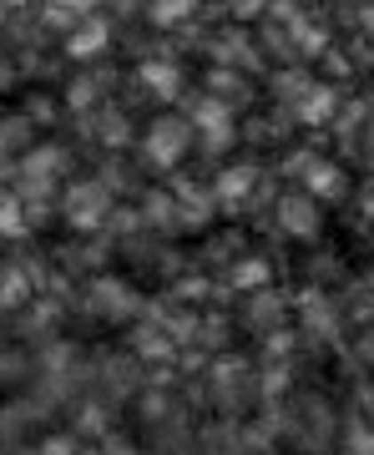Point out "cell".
<instances>
[{"label":"cell","mask_w":374,"mask_h":455,"mask_svg":"<svg viewBox=\"0 0 374 455\" xmlns=\"http://www.w3.org/2000/svg\"><path fill=\"white\" fill-rule=\"evenodd\" d=\"M61 212H66V223L76 228V233H92V228H101V223L116 212V208H112V188H107L101 178L71 182V188H66Z\"/></svg>","instance_id":"6da1fadb"},{"label":"cell","mask_w":374,"mask_h":455,"mask_svg":"<svg viewBox=\"0 0 374 455\" xmlns=\"http://www.w3.org/2000/svg\"><path fill=\"white\" fill-rule=\"evenodd\" d=\"M187 147H193V122H187V116H157V122L142 132V157L152 167H163V172L187 157Z\"/></svg>","instance_id":"7a4b0ae2"},{"label":"cell","mask_w":374,"mask_h":455,"mask_svg":"<svg viewBox=\"0 0 374 455\" xmlns=\"http://www.w3.org/2000/svg\"><path fill=\"white\" fill-rule=\"evenodd\" d=\"M92 309L107 319V324H127V319H137L142 314V293L131 289L127 278H116V274H101V278H92Z\"/></svg>","instance_id":"3957f363"},{"label":"cell","mask_w":374,"mask_h":455,"mask_svg":"<svg viewBox=\"0 0 374 455\" xmlns=\"http://www.w3.org/2000/svg\"><path fill=\"white\" fill-rule=\"evenodd\" d=\"M274 218H278V228H283V238H298V243H314L319 228H324V212H319V203H314L304 188H298V193H278Z\"/></svg>","instance_id":"277c9868"},{"label":"cell","mask_w":374,"mask_h":455,"mask_svg":"<svg viewBox=\"0 0 374 455\" xmlns=\"http://www.w3.org/2000/svg\"><path fill=\"white\" fill-rule=\"evenodd\" d=\"M289 172H298V178H304V193H309L314 203H319V197H324V203H339V197L349 193V178H344L334 163L314 157V152H293Z\"/></svg>","instance_id":"5b68a950"},{"label":"cell","mask_w":374,"mask_h":455,"mask_svg":"<svg viewBox=\"0 0 374 455\" xmlns=\"http://www.w3.org/2000/svg\"><path fill=\"white\" fill-rule=\"evenodd\" d=\"M187 116H193V127L203 132V142L212 147V152H223V147H233V137H238V122H233V107L228 101H218V97H203L187 107Z\"/></svg>","instance_id":"8992f818"},{"label":"cell","mask_w":374,"mask_h":455,"mask_svg":"<svg viewBox=\"0 0 374 455\" xmlns=\"http://www.w3.org/2000/svg\"><path fill=\"white\" fill-rule=\"evenodd\" d=\"M66 167V152L61 147H26V157H20V193L26 197H46L51 188H56V178H61Z\"/></svg>","instance_id":"52a82bcc"},{"label":"cell","mask_w":374,"mask_h":455,"mask_svg":"<svg viewBox=\"0 0 374 455\" xmlns=\"http://www.w3.org/2000/svg\"><path fill=\"white\" fill-rule=\"evenodd\" d=\"M253 188H259V172L248 163H233L218 172V182H212V203L223 212H243L248 208V197H253Z\"/></svg>","instance_id":"ba28073f"},{"label":"cell","mask_w":374,"mask_h":455,"mask_svg":"<svg viewBox=\"0 0 374 455\" xmlns=\"http://www.w3.org/2000/svg\"><path fill=\"white\" fill-rule=\"evenodd\" d=\"M293 440H298V451L319 455L334 440V415H329L324 400H304V420L293 425Z\"/></svg>","instance_id":"9c48e42d"},{"label":"cell","mask_w":374,"mask_h":455,"mask_svg":"<svg viewBox=\"0 0 374 455\" xmlns=\"http://www.w3.org/2000/svg\"><path fill=\"white\" fill-rule=\"evenodd\" d=\"M107 46H112V26H107L101 16H82L71 31H66V56H76V61L101 56Z\"/></svg>","instance_id":"30bf717a"},{"label":"cell","mask_w":374,"mask_h":455,"mask_svg":"<svg viewBox=\"0 0 374 455\" xmlns=\"http://www.w3.org/2000/svg\"><path fill=\"white\" fill-rule=\"evenodd\" d=\"M334 112H339V92L319 82H309V92L293 101V122H304V127H329Z\"/></svg>","instance_id":"8fae6325"},{"label":"cell","mask_w":374,"mask_h":455,"mask_svg":"<svg viewBox=\"0 0 374 455\" xmlns=\"http://www.w3.org/2000/svg\"><path fill=\"white\" fill-rule=\"evenodd\" d=\"M283 314H289L283 293H278V289H259V293H248L243 324H248V329H259V334H274V329L283 324Z\"/></svg>","instance_id":"7c38bea8"},{"label":"cell","mask_w":374,"mask_h":455,"mask_svg":"<svg viewBox=\"0 0 374 455\" xmlns=\"http://www.w3.org/2000/svg\"><path fill=\"white\" fill-rule=\"evenodd\" d=\"M298 314H304V329H309L314 339H334V334H339V309H334L319 289H304Z\"/></svg>","instance_id":"4fadbf2b"},{"label":"cell","mask_w":374,"mask_h":455,"mask_svg":"<svg viewBox=\"0 0 374 455\" xmlns=\"http://www.w3.org/2000/svg\"><path fill=\"white\" fill-rule=\"evenodd\" d=\"M137 82H142V92H152V97L178 101L182 97V66L178 61H142L137 66Z\"/></svg>","instance_id":"5bb4252c"},{"label":"cell","mask_w":374,"mask_h":455,"mask_svg":"<svg viewBox=\"0 0 374 455\" xmlns=\"http://www.w3.org/2000/svg\"><path fill=\"white\" fill-rule=\"evenodd\" d=\"M131 349H137V359H172L178 355V344L167 339L152 319H142V324L131 329Z\"/></svg>","instance_id":"9a60e30c"},{"label":"cell","mask_w":374,"mask_h":455,"mask_svg":"<svg viewBox=\"0 0 374 455\" xmlns=\"http://www.w3.org/2000/svg\"><path fill=\"white\" fill-rule=\"evenodd\" d=\"M268 278H274V268H268V263L263 259H238L228 268V283L238 293H259V289H268Z\"/></svg>","instance_id":"2e32d148"},{"label":"cell","mask_w":374,"mask_h":455,"mask_svg":"<svg viewBox=\"0 0 374 455\" xmlns=\"http://www.w3.org/2000/svg\"><path fill=\"white\" fill-rule=\"evenodd\" d=\"M212 385H218V400H238L243 395V385H248V370H243V359H218V370H212Z\"/></svg>","instance_id":"e0dca14e"},{"label":"cell","mask_w":374,"mask_h":455,"mask_svg":"<svg viewBox=\"0 0 374 455\" xmlns=\"http://www.w3.org/2000/svg\"><path fill=\"white\" fill-rule=\"evenodd\" d=\"M142 223L147 228H182L178 223V197L172 193H147L142 197Z\"/></svg>","instance_id":"ac0fdd59"},{"label":"cell","mask_w":374,"mask_h":455,"mask_svg":"<svg viewBox=\"0 0 374 455\" xmlns=\"http://www.w3.org/2000/svg\"><path fill=\"white\" fill-rule=\"evenodd\" d=\"M107 76H112V71H101V76H76L71 92H66V107H71V112H86V107L97 101V92L107 86Z\"/></svg>","instance_id":"d6986e66"},{"label":"cell","mask_w":374,"mask_h":455,"mask_svg":"<svg viewBox=\"0 0 374 455\" xmlns=\"http://www.w3.org/2000/svg\"><path fill=\"white\" fill-rule=\"evenodd\" d=\"M26 142H31V116H11V122H0V157L20 152Z\"/></svg>","instance_id":"ffe728a7"},{"label":"cell","mask_w":374,"mask_h":455,"mask_svg":"<svg viewBox=\"0 0 374 455\" xmlns=\"http://www.w3.org/2000/svg\"><path fill=\"white\" fill-rule=\"evenodd\" d=\"M101 379H107V390H112V395H131V390H137V370H131V359H122V364L107 359V364H101Z\"/></svg>","instance_id":"44dd1931"},{"label":"cell","mask_w":374,"mask_h":455,"mask_svg":"<svg viewBox=\"0 0 374 455\" xmlns=\"http://www.w3.org/2000/svg\"><path fill=\"white\" fill-rule=\"evenodd\" d=\"M344 455H374V425L364 420L344 425Z\"/></svg>","instance_id":"7402d4cb"},{"label":"cell","mask_w":374,"mask_h":455,"mask_svg":"<svg viewBox=\"0 0 374 455\" xmlns=\"http://www.w3.org/2000/svg\"><path fill=\"white\" fill-rule=\"evenodd\" d=\"M197 11V0H152V20L157 26H178V20H187Z\"/></svg>","instance_id":"603a6c76"},{"label":"cell","mask_w":374,"mask_h":455,"mask_svg":"<svg viewBox=\"0 0 374 455\" xmlns=\"http://www.w3.org/2000/svg\"><path fill=\"white\" fill-rule=\"evenodd\" d=\"M293 46L304 51V56H319V51L329 46V31H319L309 20H293Z\"/></svg>","instance_id":"cb8c5ba5"},{"label":"cell","mask_w":374,"mask_h":455,"mask_svg":"<svg viewBox=\"0 0 374 455\" xmlns=\"http://www.w3.org/2000/svg\"><path fill=\"white\" fill-rule=\"evenodd\" d=\"M20 233H26L20 197H0V238H20Z\"/></svg>","instance_id":"d4e9b609"},{"label":"cell","mask_w":374,"mask_h":455,"mask_svg":"<svg viewBox=\"0 0 374 455\" xmlns=\"http://www.w3.org/2000/svg\"><path fill=\"white\" fill-rule=\"evenodd\" d=\"M26 299V274L20 268H0V309H11Z\"/></svg>","instance_id":"484cf974"},{"label":"cell","mask_w":374,"mask_h":455,"mask_svg":"<svg viewBox=\"0 0 374 455\" xmlns=\"http://www.w3.org/2000/svg\"><path fill=\"white\" fill-rule=\"evenodd\" d=\"M274 92H278V97H293V101H298L304 92H309V76H304V71H278V76H274Z\"/></svg>","instance_id":"4316f807"},{"label":"cell","mask_w":374,"mask_h":455,"mask_svg":"<svg viewBox=\"0 0 374 455\" xmlns=\"http://www.w3.org/2000/svg\"><path fill=\"white\" fill-rule=\"evenodd\" d=\"M107 122H97V132H101V142L107 147H122L127 142V116H116V112H101Z\"/></svg>","instance_id":"83f0119b"},{"label":"cell","mask_w":374,"mask_h":455,"mask_svg":"<svg viewBox=\"0 0 374 455\" xmlns=\"http://www.w3.org/2000/svg\"><path fill=\"white\" fill-rule=\"evenodd\" d=\"M76 451H82V445H76L71 435H46L36 455H76Z\"/></svg>","instance_id":"f1b7e54d"},{"label":"cell","mask_w":374,"mask_h":455,"mask_svg":"<svg viewBox=\"0 0 374 455\" xmlns=\"http://www.w3.org/2000/svg\"><path fill=\"white\" fill-rule=\"evenodd\" d=\"M359 359H364V364H374V324L359 334Z\"/></svg>","instance_id":"f546056e"},{"label":"cell","mask_w":374,"mask_h":455,"mask_svg":"<svg viewBox=\"0 0 374 455\" xmlns=\"http://www.w3.org/2000/svg\"><path fill=\"white\" fill-rule=\"evenodd\" d=\"M233 11L238 16H259V11H268V0H233Z\"/></svg>","instance_id":"4dcf8cb0"},{"label":"cell","mask_w":374,"mask_h":455,"mask_svg":"<svg viewBox=\"0 0 374 455\" xmlns=\"http://www.w3.org/2000/svg\"><path fill=\"white\" fill-rule=\"evenodd\" d=\"M56 5H61V11H82V16H92L101 0H56Z\"/></svg>","instance_id":"1f68e13d"},{"label":"cell","mask_w":374,"mask_h":455,"mask_svg":"<svg viewBox=\"0 0 374 455\" xmlns=\"http://www.w3.org/2000/svg\"><path fill=\"white\" fill-rule=\"evenodd\" d=\"M359 208H364V218H374V188H364V193H359Z\"/></svg>","instance_id":"d6a6232c"},{"label":"cell","mask_w":374,"mask_h":455,"mask_svg":"<svg viewBox=\"0 0 374 455\" xmlns=\"http://www.w3.org/2000/svg\"><path fill=\"white\" fill-rule=\"evenodd\" d=\"M76 455H107V451H97V445H86V451H76Z\"/></svg>","instance_id":"836d02e7"},{"label":"cell","mask_w":374,"mask_h":455,"mask_svg":"<svg viewBox=\"0 0 374 455\" xmlns=\"http://www.w3.org/2000/svg\"><path fill=\"white\" fill-rule=\"evenodd\" d=\"M0 20H5V5H0Z\"/></svg>","instance_id":"e575fe53"}]
</instances>
